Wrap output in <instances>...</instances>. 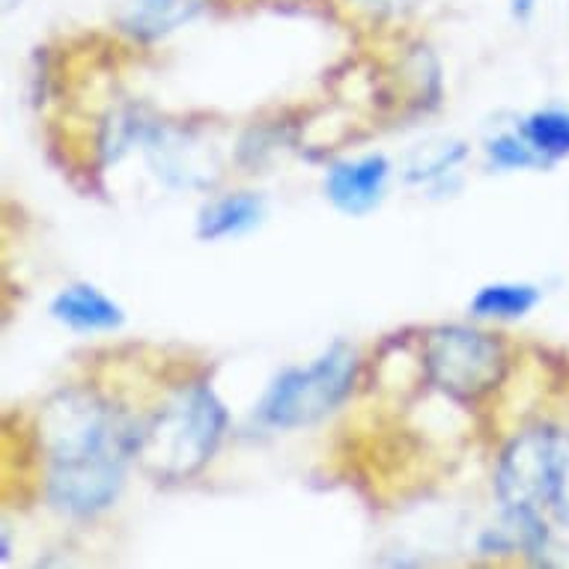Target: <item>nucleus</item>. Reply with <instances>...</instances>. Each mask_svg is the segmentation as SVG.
Listing matches in <instances>:
<instances>
[{
	"label": "nucleus",
	"instance_id": "f257e3e1",
	"mask_svg": "<svg viewBox=\"0 0 569 569\" xmlns=\"http://www.w3.org/2000/svg\"><path fill=\"white\" fill-rule=\"evenodd\" d=\"M48 498L69 516H96L117 501L138 436L90 391H63L39 418Z\"/></svg>",
	"mask_w": 569,
	"mask_h": 569
},
{
	"label": "nucleus",
	"instance_id": "f03ea898",
	"mask_svg": "<svg viewBox=\"0 0 569 569\" xmlns=\"http://www.w3.org/2000/svg\"><path fill=\"white\" fill-rule=\"evenodd\" d=\"M227 409L209 385H188L147 423L134 457L159 480H186L216 457L224 441Z\"/></svg>",
	"mask_w": 569,
	"mask_h": 569
},
{
	"label": "nucleus",
	"instance_id": "7ed1b4c3",
	"mask_svg": "<svg viewBox=\"0 0 569 569\" xmlns=\"http://www.w3.org/2000/svg\"><path fill=\"white\" fill-rule=\"evenodd\" d=\"M358 355L335 343L308 367H290L269 385L260 400V418L274 430H301L328 418L352 393Z\"/></svg>",
	"mask_w": 569,
	"mask_h": 569
},
{
	"label": "nucleus",
	"instance_id": "20e7f679",
	"mask_svg": "<svg viewBox=\"0 0 569 569\" xmlns=\"http://www.w3.org/2000/svg\"><path fill=\"white\" fill-rule=\"evenodd\" d=\"M423 370L453 400H480L505 382L507 349L480 328L439 326L423 337Z\"/></svg>",
	"mask_w": 569,
	"mask_h": 569
},
{
	"label": "nucleus",
	"instance_id": "39448f33",
	"mask_svg": "<svg viewBox=\"0 0 569 569\" xmlns=\"http://www.w3.org/2000/svg\"><path fill=\"white\" fill-rule=\"evenodd\" d=\"M569 457L549 430L519 432L505 448L495 471V495L505 513L540 516L558 507L567 489Z\"/></svg>",
	"mask_w": 569,
	"mask_h": 569
},
{
	"label": "nucleus",
	"instance_id": "423d86ee",
	"mask_svg": "<svg viewBox=\"0 0 569 569\" xmlns=\"http://www.w3.org/2000/svg\"><path fill=\"white\" fill-rule=\"evenodd\" d=\"M388 177H391V164L385 156L337 161L326 177V197L343 216L361 218L382 203Z\"/></svg>",
	"mask_w": 569,
	"mask_h": 569
},
{
	"label": "nucleus",
	"instance_id": "0eeeda50",
	"mask_svg": "<svg viewBox=\"0 0 569 569\" xmlns=\"http://www.w3.org/2000/svg\"><path fill=\"white\" fill-rule=\"evenodd\" d=\"M51 317L76 335H104L126 322V313L93 283H69L51 299Z\"/></svg>",
	"mask_w": 569,
	"mask_h": 569
},
{
	"label": "nucleus",
	"instance_id": "6e6552de",
	"mask_svg": "<svg viewBox=\"0 0 569 569\" xmlns=\"http://www.w3.org/2000/svg\"><path fill=\"white\" fill-rule=\"evenodd\" d=\"M266 206L257 194H227L221 200H212L203 206V212L197 218V239L203 242H221V239H233L262 221Z\"/></svg>",
	"mask_w": 569,
	"mask_h": 569
},
{
	"label": "nucleus",
	"instance_id": "1a4fd4ad",
	"mask_svg": "<svg viewBox=\"0 0 569 569\" xmlns=\"http://www.w3.org/2000/svg\"><path fill=\"white\" fill-rule=\"evenodd\" d=\"M200 7V0H129L120 21L131 37L159 39L194 19Z\"/></svg>",
	"mask_w": 569,
	"mask_h": 569
},
{
	"label": "nucleus",
	"instance_id": "9d476101",
	"mask_svg": "<svg viewBox=\"0 0 569 569\" xmlns=\"http://www.w3.org/2000/svg\"><path fill=\"white\" fill-rule=\"evenodd\" d=\"M537 305H540V290L531 283H489L475 292L468 310L477 319L513 322V319L528 317Z\"/></svg>",
	"mask_w": 569,
	"mask_h": 569
},
{
	"label": "nucleus",
	"instance_id": "9b49d317",
	"mask_svg": "<svg viewBox=\"0 0 569 569\" xmlns=\"http://www.w3.org/2000/svg\"><path fill=\"white\" fill-rule=\"evenodd\" d=\"M522 138L531 143V150L540 156L542 164H555L569 159V111L563 108H546L525 117Z\"/></svg>",
	"mask_w": 569,
	"mask_h": 569
},
{
	"label": "nucleus",
	"instance_id": "f8f14e48",
	"mask_svg": "<svg viewBox=\"0 0 569 569\" xmlns=\"http://www.w3.org/2000/svg\"><path fill=\"white\" fill-rule=\"evenodd\" d=\"M486 150H489V159L498 168H546L540 156L531 150V143L522 138V131H516V134H498V138L489 140Z\"/></svg>",
	"mask_w": 569,
	"mask_h": 569
},
{
	"label": "nucleus",
	"instance_id": "ddd939ff",
	"mask_svg": "<svg viewBox=\"0 0 569 569\" xmlns=\"http://www.w3.org/2000/svg\"><path fill=\"white\" fill-rule=\"evenodd\" d=\"M510 7H513L516 19H528L533 10V0H510Z\"/></svg>",
	"mask_w": 569,
	"mask_h": 569
}]
</instances>
